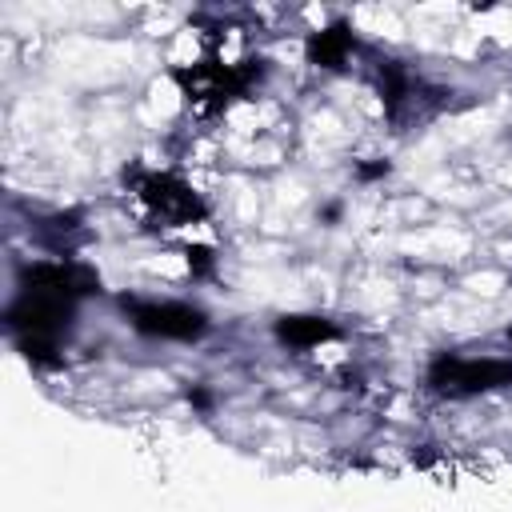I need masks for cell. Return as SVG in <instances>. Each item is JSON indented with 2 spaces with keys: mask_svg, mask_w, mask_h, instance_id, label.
Returning a JSON list of instances; mask_svg holds the SVG:
<instances>
[{
  "mask_svg": "<svg viewBox=\"0 0 512 512\" xmlns=\"http://www.w3.org/2000/svg\"><path fill=\"white\" fill-rule=\"evenodd\" d=\"M508 376H512V368L492 364V360H484V364H444L436 372V380H448L444 388H488V384L508 380Z\"/></svg>",
  "mask_w": 512,
  "mask_h": 512,
  "instance_id": "cell-3",
  "label": "cell"
},
{
  "mask_svg": "<svg viewBox=\"0 0 512 512\" xmlns=\"http://www.w3.org/2000/svg\"><path fill=\"white\" fill-rule=\"evenodd\" d=\"M140 196H144L160 216H168V220H192V216L200 212L196 196H192L184 184L168 180V176H152V180H144Z\"/></svg>",
  "mask_w": 512,
  "mask_h": 512,
  "instance_id": "cell-2",
  "label": "cell"
},
{
  "mask_svg": "<svg viewBox=\"0 0 512 512\" xmlns=\"http://www.w3.org/2000/svg\"><path fill=\"white\" fill-rule=\"evenodd\" d=\"M344 48H348V36H320L316 44H312V52H316V60H324V64H336L340 56H344Z\"/></svg>",
  "mask_w": 512,
  "mask_h": 512,
  "instance_id": "cell-5",
  "label": "cell"
},
{
  "mask_svg": "<svg viewBox=\"0 0 512 512\" xmlns=\"http://www.w3.org/2000/svg\"><path fill=\"white\" fill-rule=\"evenodd\" d=\"M132 324L152 336H172V340H192L204 332V316L188 304H132Z\"/></svg>",
  "mask_w": 512,
  "mask_h": 512,
  "instance_id": "cell-1",
  "label": "cell"
},
{
  "mask_svg": "<svg viewBox=\"0 0 512 512\" xmlns=\"http://www.w3.org/2000/svg\"><path fill=\"white\" fill-rule=\"evenodd\" d=\"M280 336H284L288 344H316V340L332 336V324H324V320H316V316H292V320L280 324Z\"/></svg>",
  "mask_w": 512,
  "mask_h": 512,
  "instance_id": "cell-4",
  "label": "cell"
}]
</instances>
